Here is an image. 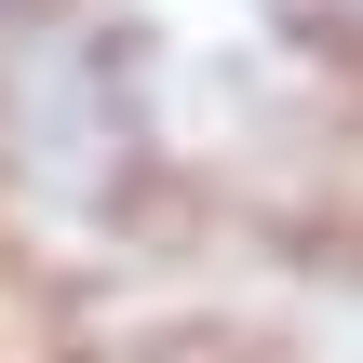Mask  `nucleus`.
Masks as SVG:
<instances>
[{"instance_id":"3","label":"nucleus","mask_w":363,"mask_h":363,"mask_svg":"<svg viewBox=\"0 0 363 363\" xmlns=\"http://www.w3.org/2000/svg\"><path fill=\"white\" fill-rule=\"evenodd\" d=\"M0 363H27V350H13V337H0Z\"/></svg>"},{"instance_id":"2","label":"nucleus","mask_w":363,"mask_h":363,"mask_svg":"<svg viewBox=\"0 0 363 363\" xmlns=\"http://www.w3.org/2000/svg\"><path fill=\"white\" fill-rule=\"evenodd\" d=\"M269 13H283L323 67H363V0H269Z\"/></svg>"},{"instance_id":"1","label":"nucleus","mask_w":363,"mask_h":363,"mask_svg":"<svg viewBox=\"0 0 363 363\" xmlns=\"http://www.w3.org/2000/svg\"><path fill=\"white\" fill-rule=\"evenodd\" d=\"M175 175L148 27L108 0H13L0 13V229L67 256L121 242Z\"/></svg>"}]
</instances>
